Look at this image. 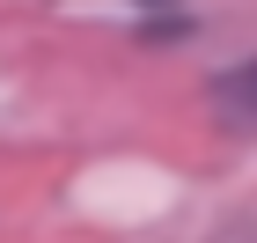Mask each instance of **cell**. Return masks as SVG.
Returning <instances> with one entry per match:
<instances>
[{
	"mask_svg": "<svg viewBox=\"0 0 257 243\" xmlns=\"http://www.w3.org/2000/svg\"><path fill=\"white\" fill-rule=\"evenodd\" d=\"M220 103H228L235 118H250V125H257V59H242L235 74H220Z\"/></svg>",
	"mask_w": 257,
	"mask_h": 243,
	"instance_id": "obj_1",
	"label": "cell"
}]
</instances>
